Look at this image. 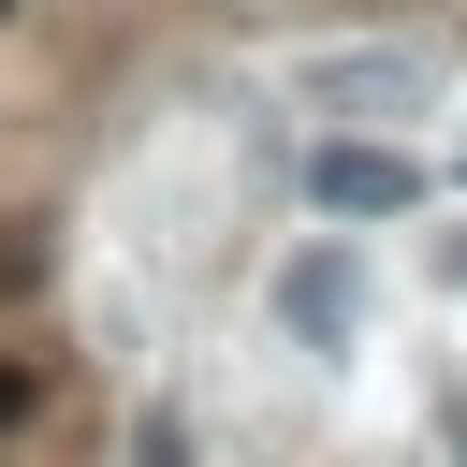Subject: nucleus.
<instances>
[{
    "label": "nucleus",
    "instance_id": "nucleus-5",
    "mask_svg": "<svg viewBox=\"0 0 467 467\" xmlns=\"http://www.w3.org/2000/svg\"><path fill=\"white\" fill-rule=\"evenodd\" d=\"M15 423H29V365H0V438H15Z\"/></svg>",
    "mask_w": 467,
    "mask_h": 467
},
{
    "label": "nucleus",
    "instance_id": "nucleus-2",
    "mask_svg": "<svg viewBox=\"0 0 467 467\" xmlns=\"http://www.w3.org/2000/svg\"><path fill=\"white\" fill-rule=\"evenodd\" d=\"M292 190H306L321 219H394V204H409V161H394V146H306Z\"/></svg>",
    "mask_w": 467,
    "mask_h": 467
},
{
    "label": "nucleus",
    "instance_id": "nucleus-1",
    "mask_svg": "<svg viewBox=\"0 0 467 467\" xmlns=\"http://www.w3.org/2000/svg\"><path fill=\"white\" fill-rule=\"evenodd\" d=\"M277 88H292V117H423L438 102V58L423 44H321Z\"/></svg>",
    "mask_w": 467,
    "mask_h": 467
},
{
    "label": "nucleus",
    "instance_id": "nucleus-4",
    "mask_svg": "<svg viewBox=\"0 0 467 467\" xmlns=\"http://www.w3.org/2000/svg\"><path fill=\"white\" fill-rule=\"evenodd\" d=\"M131 467H190V423H175V409H146V423H131Z\"/></svg>",
    "mask_w": 467,
    "mask_h": 467
},
{
    "label": "nucleus",
    "instance_id": "nucleus-3",
    "mask_svg": "<svg viewBox=\"0 0 467 467\" xmlns=\"http://www.w3.org/2000/svg\"><path fill=\"white\" fill-rule=\"evenodd\" d=\"M350 306H365V277H350V248H306V263L277 277V321H292L306 350H336V336H350Z\"/></svg>",
    "mask_w": 467,
    "mask_h": 467
},
{
    "label": "nucleus",
    "instance_id": "nucleus-6",
    "mask_svg": "<svg viewBox=\"0 0 467 467\" xmlns=\"http://www.w3.org/2000/svg\"><path fill=\"white\" fill-rule=\"evenodd\" d=\"M0 15H15V0H0Z\"/></svg>",
    "mask_w": 467,
    "mask_h": 467
}]
</instances>
